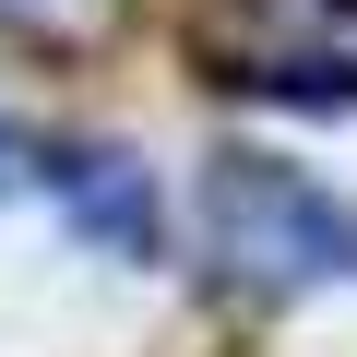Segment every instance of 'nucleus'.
I'll return each instance as SVG.
<instances>
[{"instance_id":"1","label":"nucleus","mask_w":357,"mask_h":357,"mask_svg":"<svg viewBox=\"0 0 357 357\" xmlns=\"http://www.w3.org/2000/svg\"><path fill=\"white\" fill-rule=\"evenodd\" d=\"M203 262L238 298H298V286H357V215L321 178L274 167V155H215L203 167V215H191Z\"/></svg>"},{"instance_id":"2","label":"nucleus","mask_w":357,"mask_h":357,"mask_svg":"<svg viewBox=\"0 0 357 357\" xmlns=\"http://www.w3.org/2000/svg\"><path fill=\"white\" fill-rule=\"evenodd\" d=\"M178 48L215 96L357 107V0H191Z\"/></svg>"},{"instance_id":"3","label":"nucleus","mask_w":357,"mask_h":357,"mask_svg":"<svg viewBox=\"0 0 357 357\" xmlns=\"http://www.w3.org/2000/svg\"><path fill=\"white\" fill-rule=\"evenodd\" d=\"M48 178H60V215H72L96 250H119V262L155 250V191H143V167H131V155L84 143V155H48Z\"/></svg>"},{"instance_id":"4","label":"nucleus","mask_w":357,"mask_h":357,"mask_svg":"<svg viewBox=\"0 0 357 357\" xmlns=\"http://www.w3.org/2000/svg\"><path fill=\"white\" fill-rule=\"evenodd\" d=\"M107 13V0H0V24H13V36H84Z\"/></svg>"},{"instance_id":"5","label":"nucleus","mask_w":357,"mask_h":357,"mask_svg":"<svg viewBox=\"0 0 357 357\" xmlns=\"http://www.w3.org/2000/svg\"><path fill=\"white\" fill-rule=\"evenodd\" d=\"M13 178H24V143H13V131H0V191H13Z\"/></svg>"}]
</instances>
